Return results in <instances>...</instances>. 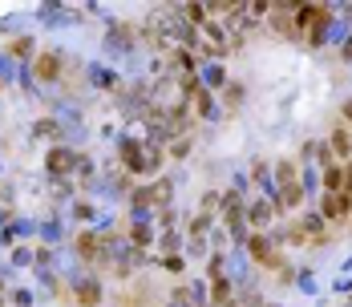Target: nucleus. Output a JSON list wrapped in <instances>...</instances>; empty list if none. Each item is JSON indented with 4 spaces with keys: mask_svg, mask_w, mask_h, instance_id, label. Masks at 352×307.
<instances>
[{
    "mask_svg": "<svg viewBox=\"0 0 352 307\" xmlns=\"http://www.w3.org/2000/svg\"><path fill=\"white\" fill-rule=\"evenodd\" d=\"M276 178H280V190H276V210H292V206L304 203V182H300V166H296V162H287V158H283L280 170H276Z\"/></svg>",
    "mask_w": 352,
    "mask_h": 307,
    "instance_id": "nucleus-1",
    "label": "nucleus"
},
{
    "mask_svg": "<svg viewBox=\"0 0 352 307\" xmlns=\"http://www.w3.org/2000/svg\"><path fill=\"white\" fill-rule=\"evenodd\" d=\"M61 73H65V57H61L57 49H41L33 57V81L53 85V81H61Z\"/></svg>",
    "mask_w": 352,
    "mask_h": 307,
    "instance_id": "nucleus-2",
    "label": "nucleus"
},
{
    "mask_svg": "<svg viewBox=\"0 0 352 307\" xmlns=\"http://www.w3.org/2000/svg\"><path fill=\"white\" fill-rule=\"evenodd\" d=\"M247 247H251V255H255V263H259V267H272V271H280V267H283V255H280V247H276L272 235L255 231V235L247 239Z\"/></svg>",
    "mask_w": 352,
    "mask_h": 307,
    "instance_id": "nucleus-3",
    "label": "nucleus"
},
{
    "mask_svg": "<svg viewBox=\"0 0 352 307\" xmlns=\"http://www.w3.org/2000/svg\"><path fill=\"white\" fill-rule=\"evenodd\" d=\"M73 170H77V150H69V146H49L45 174L49 178H73Z\"/></svg>",
    "mask_w": 352,
    "mask_h": 307,
    "instance_id": "nucleus-4",
    "label": "nucleus"
},
{
    "mask_svg": "<svg viewBox=\"0 0 352 307\" xmlns=\"http://www.w3.org/2000/svg\"><path fill=\"white\" fill-rule=\"evenodd\" d=\"M73 247H77L81 263H102L106 267V239H102V231H77Z\"/></svg>",
    "mask_w": 352,
    "mask_h": 307,
    "instance_id": "nucleus-5",
    "label": "nucleus"
},
{
    "mask_svg": "<svg viewBox=\"0 0 352 307\" xmlns=\"http://www.w3.org/2000/svg\"><path fill=\"white\" fill-rule=\"evenodd\" d=\"M73 295L81 307H98L102 304V283L94 275H73Z\"/></svg>",
    "mask_w": 352,
    "mask_h": 307,
    "instance_id": "nucleus-6",
    "label": "nucleus"
},
{
    "mask_svg": "<svg viewBox=\"0 0 352 307\" xmlns=\"http://www.w3.org/2000/svg\"><path fill=\"white\" fill-rule=\"evenodd\" d=\"M320 218L324 223H344L349 218V198L344 194H320Z\"/></svg>",
    "mask_w": 352,
    "mask_h": 307,
    "instance_id": "nucleus-7",
    "label": "nucleus"
},
{
    "mask_svg": "<svg viewBox=\"0 0 352 307\" xmlns=\"http://www.w3.org/2000/svg\"><path fill=\"white\" fill-rule=\"evenodd\" d=\"M126 242H130L134 251H146V247L154 242V223H150V218H134V223L126 227Z\"/></svg>",
    "mask_w": 352,
    "mask_h": 307,
    "instance_id": "nucleus-8",
    "label": "nucleus"
},
{
    "mask_svg": "<svg viewBox=\"0 0 352 307\" xmlns=\"http://www.w3.org/2000/svg\"><path fill=\"white\" fill-rule=\"evenodd\" d=\"M106 45H109V49H126V53H130V49L138 45V29H134V25H122V21H113V25H109Z\"/></svg>",
    "mask_w": 352,
    "mask_h": 307,
    "instance_id": "nucleus-9",
    "label": "nucleus"
},
{
    "mask_svg": "<svg viewBox=\"0 0 352 307\" xmlns=\"http://www.w3.org/2000/svg\"><path fill=\"white\" fill-rule=\"evenodd\" d=\"M320 182H324V194H344V186H349V170L332 162V166L320 170Z\"/></svg>",
    "mask_w": 352,
    "mask_h": 307,
    "instance_id": "nucleus-10",
    "label": "nucleus"
},
{
    "mask_svg": "<svg viewBox=\"0 0 352 307\" xmlns=\"http://www.w3.org/2000/svg\"><path fill=\"white\" fill-rule=\"evenodd\" d=\"M328 150H332V158L352 162V134H349V126H336V130H332V137H328Z\"/></svg>",
    "mask_w": 352,
    "mask_h": 307,
    "instance_id": "nucleus-11",
    "label": "nucleus"
},
{
    "mask_svg": "<svg viewBox=\"0 0 352 307\" xmlns=\"http://www.w3.org/2000/svg\"><path fill=\"white\" fill-rule=\"evenodd\" d=\"M61 122L53 117V113H45V117H36L33 122V137H45V141H53V146H61Z\"/></svg>",
    "mask_w": 352,
    "mask_h": 307,
    "instance_id": "nucleus-12",
    "label": "nucleus"
},
{
    "mask_svg": "<svg viewBox=\"0 0 352 307\" xmlns=\"http://www.w3.org/2000/svg\"><path fill=\"white\" fill-rule=\"evenodd\" d=\"M272 214H276V203H267V198H255V203L247 206V223H251L255 231H263V227L272 223Z\"/></svg>",
    "mask_w": 352,
    "mask_h": 307,
    "instance_id": "nucleus-13",
    "label": "nucleus"
},
{
    "mask_svg": "<svg viewBox=\"0 0 352 307\" xmlns=\"http://www.w3.org/2000/svg\"><path fill=\"white\" fill-rule=\"evenodd\" d=\"M4 53L16 57V61H29V57H36V41L33 36H12V41L4 45Z\"/></svg>",
    "mask_w": 352,
    "mask_h": 307,
    "instance_id": "nucleus-14",
    "label": "nucleus"
},
{
    "mask_svg": "<svg viewBox=\"0 0 352 307\" xmlns=\"http://www.w3.org/2000/svg\"><path fill=\"white\" fill-rule=\"evenodd\" d=\"M49 194H53V203H69V198H77V182L73 178H49Z\"/></svg>",
    "mask_w": 352,
    "mask_h": 307,
    "instance_id": "nucleus-15",
    "label": "nucleus"
},
{
    "mask_svg": "<svg viewBox=\"0 0 352 307\" xmlns=\"http://www.w3.org/2000/svg\"><path fill=\"white\" fill-rule=\"evenodd\" d=\"M89 81H94V85H102V89H122V85H118V77H113L106 65H89Z\"/></svg>",
    "mask_w": 352,
    "mask_h": 307,
    "instance_id": "nucleus-16",
    "label": "nucleus"
},
{
    "mask_svg": "<svg viewBox=\"0 0 352 307\" xmlns=\"http://www.w3.org/2000/svg\"><path fill=\"white\" fill-rule=\"evenodd\" d=\"M16 214V203H12V186L8 182H0V223H8Z\"/></svg>",
    "mask_w": 352,
    "mask_h": 307,
    "instance_id": "nucleus-17",
    "label": "nucleus"
},
{
    "mask_svg": "<svg viewBox=\"0 0 352 307\" xmlns=\"http://www.w3.org/2000/svg\"><path fill=\"white\" fill-rule=\"evenodd\" d=\"M8 295H12V299H8L12 307H33V291H29V287H12Z\"/></svg>",
    "mask_w": 352,
    "mask_h": 307,
    "instance_id": "nucleus-18",
    "label": "nucleus"
},
{
    "mask_svg": "<svg viewBox=\"0 0 352 307\" xmlns=\"http://www.w3.org/2000/svg\"><path fill=\"white\" fill-rule=\"evenodd\" d=\"M33 263V251L29 247H12V267H29Z\"/></svg>",
    "mask_w": 352,
    "mask_h": 307,
    "instance_id": "nucleus-19",
    "label": "nucleus"
},
{
    "mask_svg": "<svg viewBox=\"0 0 352 307\" xmlns=\"http://www.w3.org/2000/svg\"><path fill=\"white\" fill-rule=\"evenodd\" d=\"M73 218H77V223H89V218H94V206L85 203V198H81V203H73Z\"/></svg>",
    "mask_w": 352,
    "mask_h": 307,
    "instance_id": "nucleus-20",
    "label": "nucleus"
},
{
    "mask_svg": "<svg viewBox=\"0 0 352 307\" xmlns=\"http://www.w3.org/2000/svg\"><path fill=\"white\" fill-rule=\"evenodd\" d=\"M190 154V137H175V146H170V158H186Z\"/></svg>",
    "mask_w": 352,
    "mask_h": 307,
    "instance_id": "nucleus-21",
    "label": "nucleus"
},
{
    "mask_svg": "<svg viewBox=\"0 0 352 307\" xmlns=\"http://www.w3.org/2000/svg\"><path fill=\"white\" fill-rule=\"evenodd\" d=\"M162 267H166L170 275H178L182 267H186V259H182V255H166V259H162Z\"/></svg>",
    "mask_w": 352,
    "mask_h": 307,
    "instance_id": "nucleus-22",
    "label": "nucleus"
},
{
    "mask_svg": "<svg viewBox=\"0 0 352 307\" xmlns=\"http://www.w3.org/2000/svg\"><path fill=\"white\" fill-rule=\"evenodd\" d=\"M223 98H227V105L235 109V105L243 102V85H227V93H223Z\"/></svg>",
    "mask_w": 352,
    "mask_h": 307,
    "instance_id": "nucleus-23",
    "label": "nucleus"
},
{
    "mask_svg": "<svg viewBox=\"0 0 352 307\" xmlns=\"http://www.w3.org/2000/svg\"><path fill=\"white\" fill-rule=\"evenodd\" d=\"M344 61H352V41L344 45Z\"/></svg>",
    "mask_w": 352,
    "mask_h": 307,
    "instance_id": "nucleus-24",
    "label": "nucleus"
},
{
    "mask_svg": "<svg viewBox=\"0 0 352 307\" xmlns=\"http://www.w3.org/2000/svg\"><path fill=\"white\" fill-rule=\"evenodd\" d=\"M344 117H349V122H352V102H349V105H344Z\"/></svg>",
    "mask_w": 352,
    "mask_h": 307,
    "instance_id": "nucleus-25",
    "label": "nucleus"
},
{
    "mask_svg": "<svg viewBox=\"0 0 352 307\" xmlns=\"http://www.w3.org/2000/svg\"><path fill=\"white\" fill-rule=\"evenodd\" d=\"M0 307H4V295H0Z\"/></svg>",
    "mask_w": 352,
    "mask_h": 307,
    "instance_id": "nucleus-26",
    "label": "nucleus"
},
{
    "mask_svg": "<svg viewBox=\"0 0 352 307\" xmlns=\"http://www.w3.org/2000/svg\"><path fill=\"white\" fill-rule=\"evenodd\" d=\"M0 89H4V81H0Z\"/></svg>",
    "mask_w": 352,
    "mask_h": 307,
    "instance_id": "nucleus-27",
    "label": "nucleus"
}]
</instances>
